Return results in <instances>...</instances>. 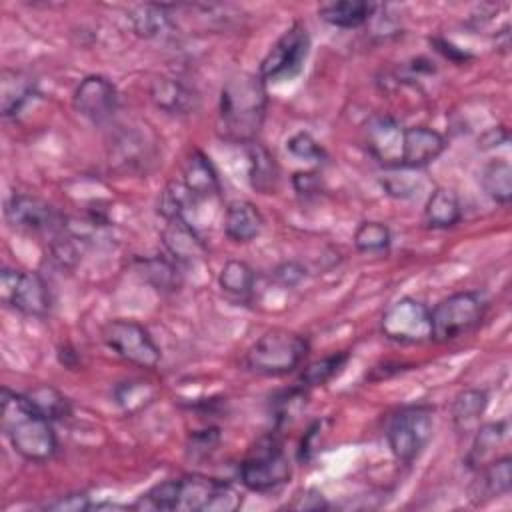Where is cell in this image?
Returning <instances> with one entry per match:
<instances>
[{"label": "cell", "instance_id": "1", "mask_svg": "<svg viewBox=\"0 0 512 512\" xmlns=\"http://www.w3.org/2000/svg\"><path fill=\"white\" fill-rule=\"evenodd\" d=\"M268 106L266 82L252 72L230 74L220 90L216 132L236 144L256 142Z\"/></svg>", "mask_w": 512, "mask_h": 512}, {"label": "cell", "instance_id": "2", "mask_svg": "<svg viewBox=\"0 0 512 512\" xmlns=\"http://www.w3.org/2000/svg\"><path fill=\"white\" fill-rule=\"evenodd\" d=\"M0 422L4 436L24 460L48 462L54 458L58 440L52 422L38 414L24 394L2 388Z\"/></svg>", "mask_w": 512, "mask_h": 512}, {"label": "cell", "instance_id": "3", "mask_svg": "<svg viewBox=\"0 0 512 512\" xmlns=\"http://www.w3.org/2000/svg\"><path fill=\"white\" fill-rule=\"evenodd\" d=\"M308 350L306 336L286 328H272L246 350L244 366L260 376H284L302 364Z\"/></svg>", "mask_w": 512, "mask_h": 512}, {"label": "cell", "instance_id": "4", "mask_svg": "<svg viewBox=\"0 0 512 512\" xmlns=\"http://www.w3.org/2000/svg\"><path fill=\"white\" fill-rule=\"evenodd\" d=\"M238 476L244 488L252 492H272L284 486L292 476V464L278 438H260L238 466Z\"/></svg>", "mask_w": 512, "mask_h": 512}, {"label": "cell", "instance_id": "5", "mask_svg": "<svg viewBox=\"0 0 512 512\" xmlns=\"http://www.w3.org/2000/svg\"><path fill=\"white\" fill-rule=\"evenodd\" d=\"M434 430V410L426 404L400 408L388 422L386 438L392 456L398 462H414L428 446Z\"/></svg>", "mask_w": 512, "mask_h": 512}, {"label": "cell", "instance_id": "6", "mask_svg": "<svg viewBox=\"0 0 512 512\" xmlns=\"http://www.w3.org/2000/svg\"><path fill=\"white\" fill-rule=\"evenodd\" d=\"M486 304L478 292H454L440 300L430 312L432 340L450 342L474 330L484 318Z\"/></svg>", "mask_w": 512, "mask_h": 512}, {"label": "cell", "instance_id": "7", "mask_svg": "<svg viewBox=\"0 0 512 512\" xmlns=\"http://www.w3.org/2000/svg\"><path fill=\"white\" fill-rule=\"evenodd\" d=\"M310 52V34L304 24L294 22L282 36L270 46L268 54L260 62L258 76L264 82L292 80L304 68Z\"/></svg>", "mask_w": 512, "mask_h": 512}, {"label": "cell", "instance_id": "8", "mask_svg": "<svg viewBox=\"0 0 512 512\" xmlns=\"http://www.w3.org/2000/svg\"><path fill=\"white\" fill-rule=\"evenodd\" d=\"M104 344L122 360L140 366L156 368L160 362V350L150 332L136 320L116 318L102 328Z\"/></svg>", "mask_w": 512, "mask_h": 512}, {"label": "cell", "instance_id": "9", "mask_svg": "<svg viewBox=\"0 0 512 512\" xmlns=\"http://www.w3.org/2000/svg\"><path fill=\"white\" fill-rule=\"evenodd\" d=\"M382 334L400 344H422L432 340L430 310L412 296L394 300L380 318Z\"/></svg>", "mask_w": 512, "mask_h": 512}, {"label": "cell", "instance_id": "10", "mask_svg": "<svg viewBox=\"0 0 512 512\" xmlns=\"http://www.w3.org/2000/svg\"><path fill=\"white\" fill-rule=\"evenodd\" d=\"M0 296L4 304L12 306L14 310L26 316H36V318L48 316L52 306L48 284L38 272L2 268Z\"/></svg>", "mask_w": 512, "mask_h": 512}, {"label": "cell", "instance_id": "11", "mask_svg": "<svg viewBox=\"0 0 512 512\" xmlns=\"http://www.w3.org/2000/svg\"><path fill=\"white\" fill-rule=\"evenodd\" d=\"M72 106L90 122L106 124L118 110V90L106 76H86L72 94Z\"/></svg>", "mask_w": 512, "mask_h": 512}, {"label": "cell", "instance_id": "12", "mask_svg": "<svg viewBox=\"0 0 512 512\" xmlns=\"http://www.w3.org/2000/svg\"><path fill=\"white\" fill-rule=\"evenodd\" d=\"M10 226L26 232H54L64 230V218L40 198L28 194H14L4 208Z\"/></svg>", "mask_w": 512, "mask_h": 512}, {"label": "cell", "instance_id": "13", "mask_svg": "<svg viewBox=\"0 0 512 512\" xmlns=\"http://www.w3.org/2000/svg\"><path fill=\"white\" fill-rule=\"evenodd\" d=\"M364 142L368 152L386 168H398L402 164V124L386 114L372 116L364 128Z\"/></svg>", "mask_w": 512, "mask_h": 512}, {"label": "cell", "instance_id": "14", "mask_svg": "<svg viewBox=\"0 0 512 512\" xmlns=\"http://www.w3.org/2000/svg\"><path fill=\"white\" fill-rule=\"evenodd\" d=\"M162 244L176 264L200 262L208 248L186 218H170L162 228Z\"/></svg>", "mask_w": 512, "mask_h": 512}, {"label": "cell", "instance_id": "15", "mask_svg": "<svg viewBox=\"0 0 512 512\" xmlns=\"http://www.w3.org/2000/svg\"><path fill=\"white\" fill-rule=\"evenodd\" d=\"M226 480L204 474H186L176 478V510L186 512H214L216 496Z\"/></svg>", "mask_w": 512, "mask_h": 512}, {"label": "cell", "instance_id": "16", "mask_svg": "<svg viewBox=\"0 0 512 512\" xmlns=\"http://www.w3.org/2000/svg\"><path fill=\"white\" fill-rule=\"evenodd\" d=\"M446 148V138L428 126L404 128L402 142V164L404 168L420 170L434 162Z\"/></svg>", "mask_w": 512, "mask_h": 512}, {"label": "cell", "instance_id": "17", "mask_svg": "<svg viewBox=\"0 0 512 512\" xmlns=\"http://www.w3.org/2000/svg\"><path fill=\"white\" fill-rule=\"evenodd\" d=\"M478 478L470 488V498L474 504H482L494 498H500L512 488V458L508 454L490 460L476 470Z\"/></svg>", "mask_w": 512, "mask_h": 512}, {"label": "cell", "instance_id": "18", "mask_svg": "<svg viewBox=\"0 0 512 512\" xmlns=\"http://www.w3.org/2000/svg\"><path fill=\"white\" fill-rule=\"evenodd\" d=\"M182 184L196 200L220 194V180L216 168L210 158L200 150H192L184 160Z\"/></svg>", "mask_w": 512, "mask_h": 512}, {"label": "cell", "instance_id": "19", "mask_svg": "<svg viewBox=\"0 0 512 512\" xmlns=\"http://www.w3.org/2000/svg\"><path fill=\"white\" fill-rule=\"evenodd\" d=\"M264 228L260 210L250 200H234L224 214V232L234 242H250Z\"/></svg>", "mask_w": 512, "mask_h": 512}, {"label": "cell", "instance_id": "20", "mask_svg": "<svg viewBox=\"0 0 512 512\" xmlns=\"http://www.w3.org/2000/svg\"><path fill=\"white\" fill-rule=\"evenodd\" d=\"M150 96L154 104L170 114H188L198 106V96L180 80L158 76L150 84Z\"/></svg>", "mask_w": 512, "mask_h": 512}, {"label": "cell", "instance_id": "21", "mask_svg": "<svg viewBox=\"0 0 512 512\" xmlns=\"http://www.w3.org/2000/svg\"><path fill=\"white\" fill-rule=\"evenodd\" d=\"M462 206L460 198L450 188H434L424 204V222L428 228L446 230L460 222Z\"/></svg>", "mask_w": 512, "mask_h": 512}, {"label": "cell", "instance_id": "22", "mask_svg": "<svg viewBox=\"0 0 512 512\" xmlns=\"http://www.w3.org/2000/svg\"><path fill=\"white\" fill-rule=\"evenodd\" d=\"M474 442L466 454V466L472 470L482 468L490 460H494L496 448L506 440L508 434V422L498 420V422H488L482 424L474 430Z\"/></svg>", "mask_w": 512, "mask_h": 512}, {"label": "cell", "instance_id": "23", "mask_svg": "<svg viewBox=\"0 0 512 512\" xmlns=\"http://www.w3.org/2000/svg\"><path fill=\"white\" fill-rule=\"evenodd\" d=\"M278 164L276 158L258 142L248 144V180L250 186L260 194H272L278 186Z\"/></svg>", "mask_w": 512, "mask_h": 512}, {"label": "cell", "instance_id": "24", "mask_svg": "<svg viewBox=\"0 0 512 512\" xmlns=\"http://www.w3.org/2000/svg\"><path fill=\"white\" fill-rule=\"evenodd\" d=\"M374 6L362 0H342V2H326L318 6V16L334 26V28H358L368 22Z\"/></svg>", "mask_w": 512, "mask_h": 512}, {"label": "cell", "instance_id": "25", "mask_svg": "<svg viewBox=\"0 0 512 512\" xmlns=\"http://www.w3.org/2000/svg\"><path fill=\"white\" fill-rule=\"evenodd\" d=\"M488 406V394L480 388L462 390L452 402V420L460 434L474 432Z\"/></svg>", "mask_w": 512, "mask_h": 512}, {"label": "cell", "instance_id": "26", "mask_svg": "<svg viewBox=\"0 0 512 512\" xmlns=\"http://www.w3.org/2000/svg\"><path fill=\"white\" fill-rule=\"evenodd\" d=\"M172 6L168 4H140L130 12L132 28L138 36L144 38H158L168 34L174 26L172 20Z\"/></svg>", "mask_w": 512, "mask_h": 512}, {"label": "cell", "instance_id": "27", "mask_svg": "<svg viewBox=\"0 0 512 512\" xmlns=\"http://www.w3.org/2000/svg\"><path fill=\"white\" fill-rule=\"evenodd\" d=\"M34 94V82L16 70H4L0 78V110L2 116H16Z\"/></svg>", "mask_w": 512, "mask_h": 512}, {"label": "cell", "instance_id": "28", "mask_svg": "<svg viewBox=\"0 0 512 512\" xmlns=\"http://www.w3.org/2000/svg\"><path fill=\"white\" fill-rule=\"evenodd\" d=\"M24 396L34 406V410L38 414H42L44 418H48L50 422L70 416L68 398L58 388H54L50 384H38L32 390L24 392Z\"/></svg>", "mask_w": 512, "mask_h": 512}, {"label": "cell", "instance_id": "29", "mask_svg": "<svg viewBox=\"0 0 512 512\" xmlns=\"http://www.w3.org/2000/svg\"><path fill=\"white\" fill-rule=\"evenodd\" d=\"M482 188L498 204H508L512 198V168L506 160H490L482 170Z\"/></svg>", "mask_w": 512, "mask_h": 512}, {"label": "cell", "instance_id": "30", "mask_svg": "<svg viewBox=\"0 0 512 512\" xmlns=\"http://www.w3.org/2000/svg\"><path fill=\"white\" fill-rule=\"evenodd\" d=\"M254 280L256 274L244 260H228L218 274L220 288L236 298H248L252 294Z\"/></svg>", "mask_w": 512, "mask_h": 512}, {"label": "cell", "instance_id": "31", "mask_svg": "<svg viewBox=\"0 0 512 512\" xmlns=\"http://www.w3.org/2000/svg\"><path fill=\"white\" fill-rule=\"evenodd\" d=\"M392 234L384 222L366 220L354 230V246L364 254H382L390 248Z\"/></svg>", "mask_w": 512, "mask_h": 512}, {"label": "cell", "instance_id": "32", "mask_svg": "<svg viewBox=\"0 0 512 512\" xmlns=\"http://www.w3.org/2000/svg\"><path fill=\"white\" fill-rule=\"evenodd\" d=\"M348 360V352H334V354H328L312 364H308L304 368V372L300 374V380L298 384L304 386V388H312V386H322L326 384L328 380H332L346 364Z\"/></svg>", "mask_w": 512, "mask_h": 512}, {"label": "cell", "instance_id": "33", "mask_svg": "<svg viewBox=\"0 0 512 512\" xmlns=\"http://www.w3.org/2000/svg\"><path fill=\"white\" fill-rule=\"evenodd\" d=\"M142 270H144V278L158 290H174L180 284V274L172 258L170 260L162 256L146 258L142 262Z\"/></svg>", "mask_w": 512, "mask_h": 512}, {"label": "cell", "instance_id": "34", "mask_svg": "<svg viewBox=\"0 0 512 512\" xmlns=\"http://www.w3.org/2000/svg\"><path fill=\"white\" fill-rule=\"evenodd\" d=\"M198 202L182 182H170L162 194H160V202H158V212L162 214L164 220L170 218H186L184 212L190 204Z\"/></svg>", "mask_w": 512, "mask_h": 512}, {"label": "cell", "instance_id": "35", "mask_svg": "<svg viewBox=\"0 0 512 512\" xmlns=\"http://www.w3.org/2000/svg\"><path fill=\"white\" fill-rule=\"evenodd\" d=\"M154 396H156V390L142 380H126L114 388V398L126 412H134L146 406L148 402H152Z\"/></svg>", "mask_w": 512, "mask_h": 512}, {"label": "cell", "instance_id": "36", "mask_svg": "<svg viewBox=\"0 0 512 512\" xmlns=\"http://www.w3.org/2000/svg\"><path fill=\"white\" fill-rule=\"evenodd\" d=\"M286 150L298 160H308V162L326 160L324 148L308 132H296L294 136H290L286 142Z\"/></svg>", "mask_w": 512, "mask_h": 512}, {"label": "cell", "instance_id": "37", "mask_svg": "<svg viewBox=\"0 0 512 512\" xmlns=\"http://www.w3.org/2000/svg\"><path fill=\"white\" fill-rule=\"evenodd\" d=\"M218 442H220V432H218V428H206V430H198V432H194L192 436H190V452H192V456H208L210 452H214L216 450V446H218Z\"/></svg>", "mask_w": 512, "mask_h": 512}, {"label": "cell", "instance_id": "38", "mask_svg": "<svg viewBox=\"0 0 512 512\" xmlns=\"http://www.w3.org/2000/svg\"><path fill=\"white\" fill-rule=\"evenodd\" d=\"M90 498L82 492L76 494H66V496H58L56 500L48 502L44 508L46 510H58V512H82V510H92Z\"/></svg>", "mask_w": 512, "mask_h": 512}, {"label": "cell", "instance_id": "39", "mask_svg": "<svg viewBox=\"0 0 512 512\" xmlns=\"http://www.w3.org/2000/svg\"><path fill=\"white\" fill-rule=\"evenodd\" d=\"M286 508H292V510H324V508H328V502L322 496V492H318L314 488H306V490H300Z\"/></svg>", "mask_w": 512, "mask_h": 512}, {"label": "cell", "instance_id": "40", "mask_svg": "<svg viewBox=\"0 0 512 512\" xmlns=\"http://www.w3.org/2000/svg\"><path fill=\"white\" fill-rule=\"evenodd\" d=\"M306 270L298 264V262H282L276 270H274V278L282 284V286H296L302 278H304Z\"/></svg>", "mask_w": 512, "mask_h": 512}, {"label": "cell", "instance_id": "41", "mask_svg": "<svg viewBox=\"0 0 512 512\" xmlns=\"http://www.w3.org/2000/svg\"><path fill=\"white\" fill-rule=\"evenodd\" d=\"M292 184L298 194H314L320 190V174L316 170L296 172L292 176Z\"/></svg>", "mask_w": 512, "mask_h": 512}, {"label": "cell", "instance_id": "42", "mask_svg": "<svg viewBox=\"0 0 512 512\" xmlns=\"http://www.w3.org/2000/svg\"><path fill=\"white\" fill-rule=\"evenodd\" d=\"M482 148H490V146H500V144H506L508 142V134L502 126L498 128H492L488 130L484 136H482Z\"/></svg>", "mask_w": 512, "mask_h": 512}, {"label": "cell", "instance_id": "43", "mask_svg": "<svg viewBox=\"0 0 512 512\" xmlns=\"http://www.w3.org/2000/svg\"><path fill=\"white\" fill-rule=\"evenodd\" d=\"M434 44L438 46L436 50H440L446 58H450V60H456V62H460V60H466L468 58V54L466 52H462V50H458L456 46H452L450 42H444V40H436L434 38Z\"/></svg>", "mask_w": 512, "mask_h": 512}]
</instances>
